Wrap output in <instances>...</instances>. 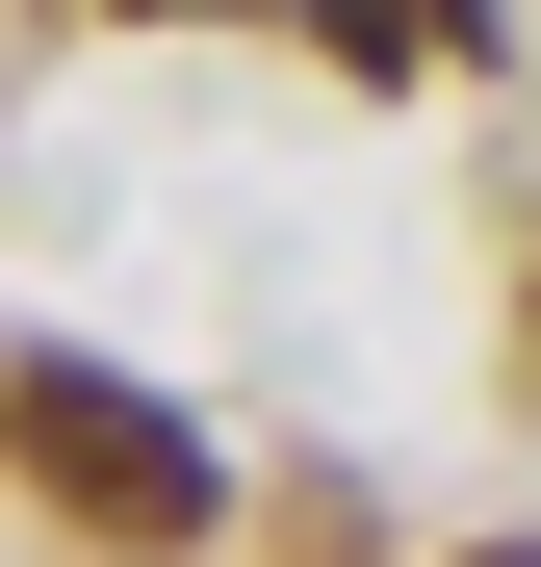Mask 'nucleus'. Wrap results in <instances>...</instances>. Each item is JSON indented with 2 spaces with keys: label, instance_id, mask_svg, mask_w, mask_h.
<instances>
[{
  "label": "nucleus",
  "instance_id": "obj_1",
  "mask_svg": "<svg viewBox=\"0 0 541 567\" xmlns=\"http://www.w3.org/2000/svg\"><path fill=\"white\" fill-rule=\"evenodd\" d=\"M0 464H27V491H52L77 542H129V567H180V542L232 516V464L180 439V413L129 388V361H77V336H27V361H0Z\"/></svg>",
  "mask_w": 541,
  "mask_h": 567
},
{
  "label": "nucleus",
  "instance_id": "obj_2",
  "mask_svg": "<svg viewBox=\"0 0 541 567\" xmlns=\"http://www.w3.org/2000/svg\"><path fill=\"white\" fill-rule=\"evenodd\" d=\"M465 567H541V542H465Z\"/></svg>",
  "mask_w": 541,
  "mask_h": 567
}]
</instances>
